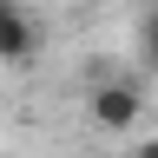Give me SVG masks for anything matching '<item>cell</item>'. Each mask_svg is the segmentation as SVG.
Here are the masks:
<instances>
[{"label":"cell","instance_id":"cell-1","mask_svg":"<svg viewBox=\"0 0 158 158\" xmlns=\"http://www.w3.org/2000/svg\"><path fill=\"white\" fill-rule=\"evenodd\" d=\"M86 118L112 138H132V125L145 118V79L138 73H112L106 59L92 66V86H86Z\"/></svg>","mask_w":158,"mask_h":158},{"label":"cell","instance_id":"cell-2","mask_svg":"<svg viewBox=\"0 0 158 158\" xmlns=\"http://www.w3.org/2000/svg\"><path fill=\"white\" fill-rule=\"evenodd\" d=\"M40 53V27L27 20L20 0H0V66H33Z\"/></svg>","mask_w":158,"mask_h":158},{"label":"cell","instance_id":"cell-4","mask_svg":"<svg viewBox=\"0 0 158 158\" xmlns=\"http://www.w3.org/2000/svg\"><path fill=\"white\" fill-rule=\"evenodd\" d=\"M132 158H158V138H132Z\"/></svg>","mask_w":158,"mask_h":158},{"label":"cell","instance_id":"cell-3","mask_svg":"<svg viewBox=\"0 0 158 158\" xmlns=\"http://www.w3.org/2000/svg\"><path fill=\"white\" fill-rule=\"evenodd\" d=\"M138 66H145V73H158V0L138 13Z\"/></svg>","mask_w":158,"mask_h":158}]
</instances>
